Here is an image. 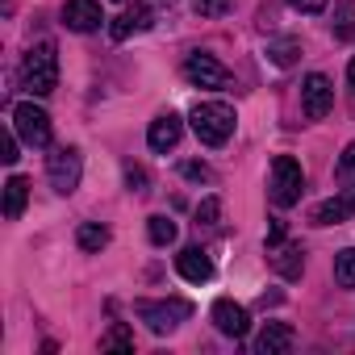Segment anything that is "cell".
Here are the masks:
<instances>
[{
    "label": "cell",
    "mask_w": 355,
    "mask_h": 355,
    "mask_svg": "<svg viewBox=\"0 0 355 355\" xmlns=\"http://www.w3.org/2000/svg\"><path fill=\"white\" fill-rule=\"evenodd\" d=\"M189 121H193V134H197L205 146H226L239 117H234V109H230L226 101H197L193 113H189Z\"/></svg>",
    "instance_id": "6da1fadb"
},
{
    "label": "cell",
    "mask_w": 355,
    "mask_h": 355,
    "mask_svg": "<svg viewBox=\"0 0 355 355\" xmlns=\"http://www.w3.org/2000/svg\"><path fill=\"white\" fill-rule=\"evenodd\" d=\"M55 84H59V51H55V42L30 46V55L21 59V88L34 92V96H46V92H55Z\"/></svg>",
    "instance_id": "7a4b0ae2"
},
{
    "label": "cell",
    "mask_w": 355,
    "mask_h": 355,
    "mask_svg": "<svg viewBox=\"0 0 355 355\" xmlns=\"http://www.w3.org/2000/svg\"><path fill=\"white\" fill-rule=\"evenodd\" d=\"M301 193H305V167H301L293 155H276V159H272V184H268L272 205L288 209V205L301 201Z\"/></svg>",
    "instance_id": "3957f363"
},
{
    "label": "cell",
    "mask_w": 355,
    "mask_h": 355,
    "mask_svg": "<svg viewBox=\"0 0 355 355\" xmlns=\"http://www.w3.org/2000/svg\"><path fill=\"white\" fill-rule=\"evenodd\" d=\"M134 313H138L155 334H171L175 326L193 313V305H189V301H138Z\"/></svg>",
    "instance_id": "277c9868"
},
{
    "label": "cell",
    "mask_w": 355,
    "mask_h": 355,
    "mask_svg": "<svg viewBox=\"0 0 355 355\" xmlns=\"http://www.w3.org/2000/svg\"><path fill=\"white\" fill-rule=\"evenodd\" d=\"M13 130H17L21 142L46 146L51 142V113L42 105H34V101H21V105H13Z\"/></svg>",
    "instance_id": "5b68a950"
},
{
    "label": "cell",
    "mask_w": 355,
    "mask_h": 355,
    "mask_svg": "<svg viewBox=\"0 0 355 355\" xmlns=\"http://www.w3.org/2000/svg\"><path fill=\"white\" fill-rule=\"evenodd\" d=\"M46 175H51V189H55V193L71 197V193L80 189V150H76V146H59V150H51V159H46Z\"/></svg>",
    "instance_id": "8992f818"
},
{
    "label": "cell",
    "mask_w": 355,
    "mask_h": 355,
    "mask_svg": "<svg viewBox=\"0 0 355 355\" xmlns=\"http://www.w3.org/2000/svg\"><path fill=\"white\" fill-rule=\"evenodd\" d=\"M184 76H189V84H197V88H218V92H222V88H234V76H230L214 55H201V51L184 59Z\"/></svg>",
    "instance_id": "52a82bcc"
},
{
    "label": "cell",
    "mask_w": 355,
    "mask_h": 355,
    "mask_svg": "<svg viewBox=\"0 0 355 355\" xmlns=\"http://www.w3.org/2000/svg\"><path fill=\"white\" fill-rule=\"evenodd\" d=\"M301 109H305L309 121H322V117L334 109V84H330L322 71L305 76V84H301Z\"/></svg>",
    "instance_id": "ba28073f"
},
{
    "label": "cell",
    "mask_w": 355,
    "mask_h": 355,
    "mask_svg": "<svg viewBox=\"0 0 355 355\" xmlns=\"http://www.w3.org/2000/svg\"><path fill=\"white\" fill-rule=\"evenodd\" d=\"M150 26H155V9L146 5V0H134L125 13H117V17L109 21V38H113V42H125L130 34H142V30H150Z\"/></svg>",
    "instance_id": "9c48e42d"
},
{
    "label": "cell",
    "mask_w": 355,
    "mask_h": 355,
    "mask_svg": "<svg viewBox=\"0 0 355 355\" xmlns=\"http://www.w3.org/2000/svg\"><path fill=\"white\" fill-rule=\"evenodd\" d=\"M209 318H214V326L226 334V338H243L247 334V326H251V318H247V309L239 305V301H230V297H222V301H214V309H209Z\"/></svg>",
    "instance_id": "30bf717a"
},
{
    "label": "cell",
    "mask_w": 355,
    "mask_h": 355,
    "mask_svg": "<svg viewBox=\"0 0 355 355\" xmlns=\"http://www.w3.org/2000/svg\"><path fill=\"white\" fill-rule=\"evenodd\" d=\"M347 218H355V184H351V189H343L338 197H330V201L313 205V214H309V222H313V226H338V222H347Z\"/></svg>",
    "instance_id": "8fae6325"
},
{
    "label": "cell",
    "mask_w": 355,
    "mask_h": 355,
    "mask_svg": "<svg viewBox=\"0 0 355 355\" xmlns=\"http://www.w3.org/2000/svg\"><path fill=\"white\" fill-rule=\"evenodd\" d=\"M101 21H105V13L96 0H67L63 5V26L76 34H92V30H101Z\"/></svg>",
    "instance_id": "7c38bea8"
},
{
    "label": "cell",
    "mask_w": 355,
    "mask_h": 355,
    "mask_svg": "<svg viewBox=\"0 0 355 355\" xmlns=\"http://www.w3.org/2000/svg\"><path fill=\"white\" fill-rule=\"evenodd\" d=\"M175 272H180L189 284H205L214 276V263H209V255L201 247H184L180 255H175Z\"/></svg>",
    "instance_id": "4fadbf2b"
},
{
    "label": "cell",
    "mask_w": 355,
    "mask_h": 355,
    "mask_svg": "<svg viewBox=\"0 0 355 355\" xmlns=\"http://www.w3.org/2000/svg\"><path fill=\"white\" fill-rule=\"evenodd\" d=\"M180 130H184V121L175 117V113H159V117L150 121V130H146L150 150H171L175 142H180Z\"/></svg>",
    "instance_id": "5bb4252c"
},
{
    "label": "cell",
    "mask_w": 355,
    "mask_h": 355,
    "mask_svg": "<svg viewBox=\"0 0 355 355\" xmlns=\"http://www.w3.org/2000/svg\"><path fill=\"white\" fill-rule=\"evenodd\" d=\"M268 255H272V268H276L284 280H301V272H305V251H301L297 243H276V247H268Z\"/></svg>",
    "instance_id": "9a60e30c"
},
{
    "label": "cell",
    "mask_w": 355,
    "mask_h": 355,
    "mask_svg": "<svg viewBox=\"0 0 355 355\" xmlns=\"http://www.w3.org/2000/svg\"><path fill=\"white\" fill-rule=\"evenodd\" d=\"M293 347V330L284 326V322H268L263 330H259V338H255V351L259 355H284Z\"/></svg>",
    "instance_id": "2e32d148"
},
{
    "label": "cell",
    "mask_w": 355,
    "mask_h": 355,
    "mask_svg": "<svg viewBox=\"0 0 355 355\" xmlns=\"http://www.w3.org/2000/svg\"><path fill=\"white\" fill-rule=\"evenodd\" d=\"M26 201H30V180L26 175H9V184H5V218L17 222L26 214Z\"/></svg>",
    "instance_id": "e0dca14e"
},
{
    "label": "cell",
    "mask_w": 355,
    "mask_h": 355,
    "mask_svg": "<svg viewBox=\"0 0 355 355\" xmlns=\"http://www.w3.org/2000/svg\"><path fill=\"white\" fill-rule=\"evenodd\" d=\"M76 243H80V251L96 255V251H105V247H109V230H105L101 222H84V226L76 230Z\"/></svg>",
    "instance_id": "ac0fdd59"
},
{
    "label": "cell",
    "mask_w": 355,
    "mask_h": 355,
    "mask_svg": "<svg viewBox=\"0 0 355 355\" xmlns=\"http://www.w3.org/2000/svg\"><path fill=\"white\" fill-rule=\"evenodd\" d=\"M334 38L355 42V0H334Z\"/></svg>",
    "instance_id": "d6986e66"
},
{
    "label": "cell",
    "mask_w": 355,
    "mask_h": 355,
    "mask_svg": "<svg viewBox=\"0 0 355 355\" xmlns=\"http://www.w3.org/2000/svg\"><path fill=\"white\" fill-rule=\"evenodd\" d=\"M297 55H301V42H297V38H272V42H268V59H272L276 67H293Z\"/></svg>",
    "instance_id": "ffe728a7"
},
{
    "label": "cell",
    "mask_w": 355,
    "mask_h": 355,
    "mask_svg": "<svg viewBox=\"0 0 355 355\" xmlns=\"http://www.w3.org/2000/svg\"><path fill=\"white\" fill-rule=\"evenodd\" d=\"M146 234H150L155 247H171L175 243V222L167 214H155V218H146Z\"/></svg>",
    "instance_id": "44dd1931"
},
{
    "label": "cell",
    "mask_w": 355,
    "mask_h": 355,
    "mask_svg": "<svg viewBox=\"0 0 355 355\" xmlns=\"http://www.w3.org/2000/svg\"><path fill=\"white\" fill-rule=\"evenodd\" d=\"M334 280L343 288H355V247H347V251L334 255Z\"/></svg>",
    "instance_id": "7402d4cb"
},
{
    "label": "cell",
    "mask_w": 355,
    "mask_h": 355,
    "mask_svg": "<svg viewBox=\"0 0 355 355\" xmlns=\"http://www.w3.org/2000/svg\"><path fill=\"white\" fill-rule=\"evenodd\" d=\"M101 351H134V334L125 326H113L105 338H101Z\"/></svg>",
    "instance_id": "603a6c76"
},
{
    "label": "cell",
    "mask_w": 355,
    "mask_h": 355,
    "mask_svg": "<svg viewBox=\"0 0 355 355\" xmlns=\"http://www.w3.org/2000/svg\"><path fill=\"white\" fill-rule=\"evenodd\" d=\"M334 175H338V180H343L347 189L355 184V142H351V146L338 155V167H334Z\"/></svg>",
    "instance_id": "cb8c5ba5"
},
{
    "label": "cell",
    "mask_w": 355,
    "mask_h": 355,
    "mask_svg": "<svg viewBox=\"0 0 355 355\" xmlns=\"http://www.w3.org/2000/svg\"><path fill=\"white\" fill-rule=\"evenodd\" d=\"M218 218H222V201H218V197H205V201L197 205V222H201V226H214Z\"/></svg>",
    "instance_id": "d4e9b609"
},
{
    "label": "cell",
    "mask_w": 355,
    "mask_h": 355,
    "mask_svg": "<svg viewBox=\"0 0 355 355\" xmlns=\"http://www.w3.org/2000/svg\"><path fill=\"white\" fill-rule=\"evenodd\" d=\"M193 9L201 17H226L230 13V0H193Z\"/></svg>",
    "instance_id": "484cf974"
},
{
    "label": "cell",
    "mask_w": 355,
    "mask_h": 355,
    "mask_svg": "<svg viewBox=\"0 0 355 355\" xmlns=\"http://www.w3.org/2000/svg\"><path fill=\"white\" fill-rule=\"evenodd\" d=\"M0 159L17 163V130H5V138H0Z\"/></svg>",
    "instance_id": "4316f807"
},
{
    "label": "cell",
    "mask_w": 355,
    "mask_h": 355,
    "mask_svg": "<svg viewBox=\"0 0 355 355\" xmlns=\"http://www.w3.org/2000/svg\"><path fill=\"white\" fill-rule=\"evenodd\" d=\"M180 171H184V180H214V171L205 163H184Z\"/></svg>",
    "instance_id": "83f0119b"
},
{
    "label": "cell",
    "mask_w": 355,
    "mask_h": 355,
    "mask_svg": "<svg viewBox=\"0 0 355 355\" xmlns=\"http://www.w3.org/2000/svg\"><path fill=\"white\" fill-rule=\"evenodd\" d=\"M288 239V226L280 222V218H272V226H268V247H276V243H284Z\"/></svg>",
    "instance_id": "f1b7e54d"
},
{
    "label": "cell",
    "mask_w": 355,
    "mask_h": 355,
    "mask_svg": "<svg viewBox=\"0 0 355 355\" xmlns=\"http://www.w3.org/2000/svg\"><path fill=\"white\" fill-rule=\"evenodd\" d=\"M125 184H130V189H138V193H142V189H146V171H142V167H134V163H130V167H125Z\"/></svg>",
    "instance_id": "f546056e"
},
{
    "label": "cell",
    "mask_w": 355,
    "mask_h": 355,
    "mask_svg": "<svg viewBox=\"0 0 355 355\" xmlns=\"http://www.w3.org/2000/svg\"><path fill=\"white\" fill-rule=\"evenodd\" d=\"M288 5H293L297 13H322V9H326V0H288Z\"/></svg>",
    "instance_id": "4dcf8cb0"
},
{
    "label": "cell",
    "mask_w": 355,
    "mask_h": 355,
    "mask_svg": "<svg viewBox=\"0 0 355 355\" xmlns=\"http://www.w3.org/2000/svg\"><path fill=\"white\" fill-rule=\"evenodd\" d=\"M347 80H351V88H355V59L347 63Z\"/></svg>",
    "instance_id": "1f68e13d"
}]
</instances>
